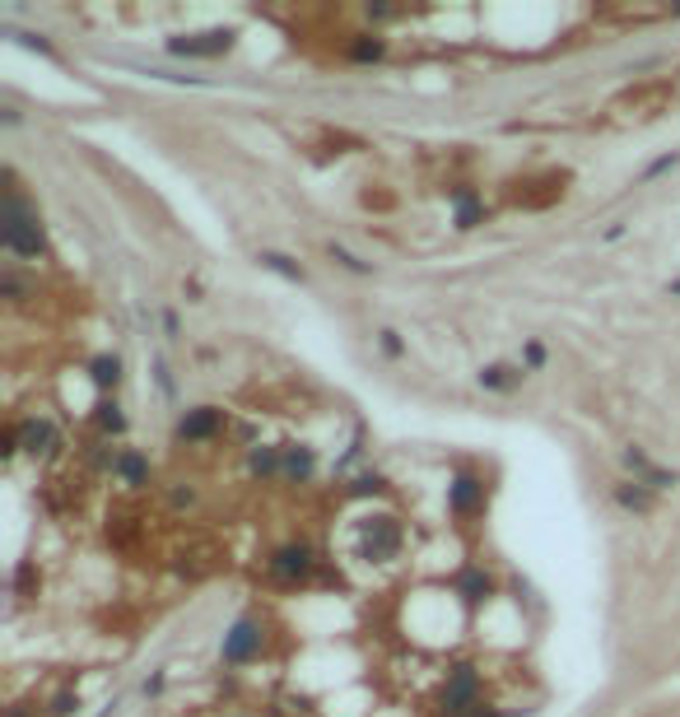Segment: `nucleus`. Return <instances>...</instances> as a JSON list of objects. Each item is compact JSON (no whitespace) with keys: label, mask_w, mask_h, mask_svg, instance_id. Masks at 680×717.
<instances>
[{"label":"nucleus","mask_w":680,"mask_h":717,"mask_svg":"<svg viewBox=\"0 0 680 717\" xmlns=\"http://www.w3.org/2000/svg\"><path fill=\"white\" fill-rule=\"evenodd\" d=\"M5 247L19 252V257H42V229H38V215L24 205L19 187H5Z\"/></svg>","instance_id":"1"},{"label":"nucleus","mask_w":680,"mask_h":717,"mask_svg":"<svg viewBox=\"0 0 680 717\" xmlns=\"http://www.w3.org/2000/svg\"><path fill=\"white\" fill-rule=\"evenodd\" d=\"M476 694H480V680L471 666H457L448 680V690H443V704H448V713H471L476 708Z\"/></svg>","instance_id":"2"},{"label":"nucleus","mask_w":680,"mask_h":717,"mask_svg":"<svg viewBox=\"0 0 680 717\" xmlns=\"http://www.w3.org/2000/svg\"><path fill=\"white\" fill-rule=\"evenodd\" d=\"M261 648V629L252 620H238L224 638V662H247V657H257Z\"/></svg>","instance_id":"3"},{"label":"nucleus","mask_w":680,"mask_h":717,"mask_svg":"<svg viewBox=\"0 0 680 717\" xmlns=\"http://www.w3.org/2000/svg\"><path fill=\"white\" fill-rule=\"evenodd\" d=\"M233 42V33L229 28H215V33H196V38H177L173 42V52H182V56H215V52H224Z\"/></svg>","instance_id":"4"},{"label":"nucleus","mask_w":680,"mask_h":717,"mask_svg":"<svg viewBox=\"0 0 680 717\" xmlns=\"http://www.w3.org/2000/svg\"><path fill=\"white\" fill-rule=\"evenodd\" d=\"M275 573H280V578H303V573H308V545L280 550V555H275Z\"/></svg>","instance_id":"5"},{"label":"nucleus","mask_w":680,"mask_h":717,"mask_svg":"<svg viewBox=\"0 0 680 717\" xmlns=\"http://www.w3.org/2000/svg\"><path fill=\"white\" fill-rule=\"evenodd\" d=\"M480 494H485V485L471 480V475H462V480L452 485V508H457V513H471V508L480 503Z\"/></svg>","instance_id":"6"},{"label":"nucleus","mask_w":680,"mask_h":717,"mask_svg":"<svg viewBox=\"0 0 680 717\" xmlns=\"http://www.w3.org/2000/svg\"><path fill=\"white\" fill-rule=\"evenodd\" d=\"M219 429V410H196L182 420V438H210Z\"/></svg>","instance_id":"7"},{"label":"nucleus","mask_w":680,"mask_h":717,"mask_svg":"<svg viewBox=\"0 0 680 717\" xmlns=\"http://www.w3.org/2000/svg\"><path fill=\"white\" fill-rule=\"evenodd\" d=\"M42 443H52V424H47V420H28L24 424V447H28V452H42Z\"/></svg>","instance_id":"8"},{"label":"nucleus","mask_w":680,"mask_h":717,"mask_svg":"<svg viewBox=\"0 0 680 717\" xmlns=\"http://www.w3.org/2000/svg\"><path fill=\"white\" fill-rule=\"evenodd\" d=\"M261 261H266V266H271V271L289 275V280H303V271H299V266H289V261L280 257V252H261Z\"/></svg>","instance_id":"9"},{"label":"nucleus","mask_w":680,"mask_h":717,"mask_svg":"<svg viewBox=\"0 0 680 717\" xmlns=\"http://www.w3.org/2000/svg\"><path fill=\"white\" fill-rule=\"evenodd\" d=\"M285 466H289V475H299V480H303V475L313 471V452H289Z\"/></svg>","instance_id":"10"},{"label":"nucleus","mask_w":680,"mask_h":717,"mask_svg":"<svg viewBox=\"0 0 680 717\" xmlns=\"http://www.w3.org/2000/svg\"><path fill=\"white\" fill-rule=\"evenodd\" d=\"M122 475L131 480V485H145V461H140V457H122Z\"/></svg>","instance_id":"11"},{"label":"nucleus","mask_w":680,"mask_h":717,"mask_svg":"<svg viewBox=\"0 0 680 717\" xmlns=\"http://www.w3.org/2000/svg\"><path fill=\"white\" fill-rule=\"evenodd\" d=\"M462 592L471 596V601H480V592H490V582L480 578V573H466V578H462Z\"/></svg>","instance_id":"12"},{"label":"nucleus","mask_w":680,"mask_h":717,"mask_svg":"<svg viewBox=\"0 0 680 717\" xmlns=\"http://www.w3.org/2000/svg\"><path fill=\"white\" fill-rule=\"evenodd\" d=\"M620 503H625V508H648V494H643V489H620Z\"/></svg>","instance_id":"13"},{"label":"nucleus","mask_w":680,"mask_h":717,"mask_svg":"<svg viewBox=\"0 0 680 717\" xmlns=\"http://www.w3.org/2000/svg\"><path fill=\"white\" fill-rule=\"evenodd\" d=\"M98 382H103V387H108V382H117V359H98V373H94Z\"/></svg>","instance_id":"14"},{"label":"nucleus","mask_w":680,"mask_h":717,"mask_svg":"<svg viewBox=\"0 0 680 717\" xmlns=\"http://www.w3.org/2000/svg\"><path fill=\"white\" fill-rule=\"evenodd\" d=\"M480 382H485V387H508V368H485Z\"/></svg>","instance_id":"15"},{"label":"nucleus","mask_w":680,"mask_h":717,"mask_svg":"<svg viewBox=\"0 0 680 717\" xmlns=\"http://www.w3.org/2000/svg\"><path fill=\"white\" fill-rule=\"evenodd\" d=\"M354 56H359V61H373V56H382V42H354Z\"/></svg>","instance_id":"16"},{"label":"nucleus","mask_w":680,"mask_h":717,"mask_svg":"<svg viewBox=\"0 0 680 717\" xmlns=\"http://www.w3.org/2000/svg\"><path fill=\"white\" fill-rule=\"evenodd\" d=\"M103 429H122V415H117V406H103Z\"/></svg>","instance_id":"17"},{"label":"nucleus","mask_w":680,"mask_h":717,"mask_svg":"<svg viewBox=\"0 0 680 717\" xmlns=\"http://www.w3.org/2000/svg\"><path fill=\"white\" fill-rule=\"evenodd\" d=\"M252 466H257V471H275V452H257V457H252Z\"/></svg>","instance_id":"18"},{"label":"nucleus","mask_w":680,"mask_h":717,"mask_svg":"<svg viewBox=\"0 0 680 717\" xmlns=\"http://www.w3.org/2000/svg\"><path fill=\"white\" fill-rule=\"evenodd\" d=\"M676 294H680V285H676Z\"/></svg>","instance_id":"19"}]
</instances>
